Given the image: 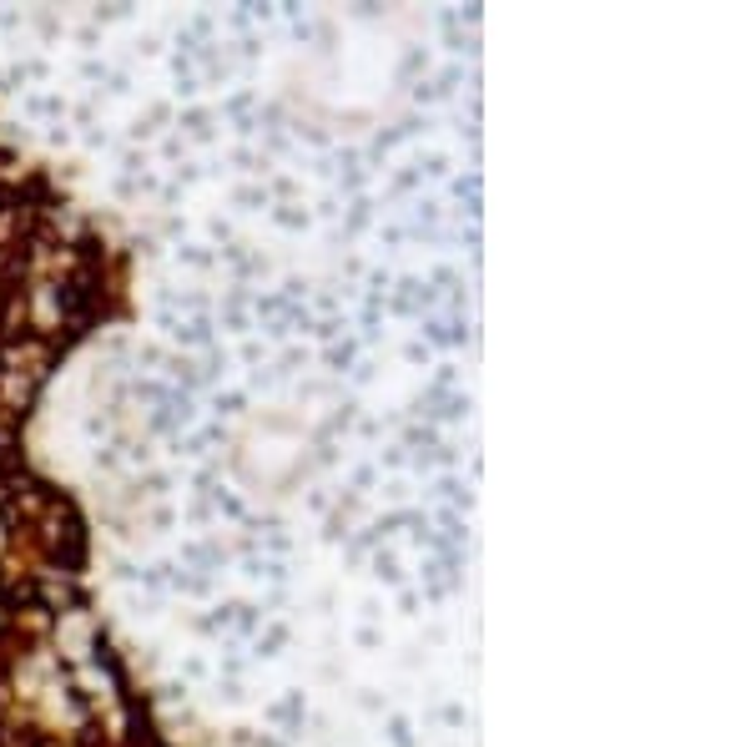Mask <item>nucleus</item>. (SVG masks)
Listing matches in <instances>:
<instances>
[{
    "instance_id": "1",
    "label": "nucleus",
    "mask_w": 756,
    "mask_h": 747,
    "mask_svg": "<svg viewBox=\"0 0 756 747\" xmlns=\"http://www.w3.org/2000/svg\"><path fill=\"white\" fill-rule=\"evenodd\" d=\"M171 338H177L182 349H212V338H217V318H212V313L182 318V324H177V333H171Z\"/></svg>"
},
{
    "instance_id": "2",
    "label": "nucleus",
    "mask_w": 756,
    "mask_h": 747,
    "mask_svg": "<svg viewBox=\"0 0 756 747\" xmlns=\"http://www.w3.org/2000/svg\"><path fill=\"white\" fill-rule=\"evenodd\" d=\"M167 586L182 591V596H207V591H212V575H207V571H182V566H171V571H167Z\"/></svg>"
},
{
    "instance_id": "3",
    "label": "nucleus",
    "mask_w": 756,
    "mask_h": 747,
    "mask_svg": "<svg viewBox=\"0 0 756 747\" xmlns=\"http://www.w3.org/2000/svg\"><path fill=\"white\" fill-rule=\"evenodd\" d=\"M283 647H288V626H283V621H272L268 631H257V642H252V656L263 661V656H277Z\"/></svg>"
},
{
    "instance_id": "4",
    "label": "nucleus",
    "mask_w": 756,
    "mask_h": 747,
    "mask_svg": "<svg viewBox=\"0 0 756 747\" xmlns=\"http://www.w3.org/2000/svg\"><path fill=\"white\" fill-rule=\"evenodd\" d=\"M434 490H439V500H444V505L454 510V515H464V510L474 505V495H469V490H464L459 480H454V475H444V480H439Z\"/></svg>"
},
{
    "instance_id": "5",
    "label": "nucleus",
    "mask_w": 756,
    "mask_h": 747,
    "mask_svg": "<svg viewBox=\"0 0 756 747\" xmlns=\"http://www.w3.org/2000/svg\"><path fill=\"white\" fill-rule=\"evenodd\" d=\"M227 430L222 424H207V430H197V435H187V439H177V455H207V444H217Z\"/></svg>"
},
{
    "instance_id": "6",
    "label": "nucleus",
    "mask_w": 756,
    "mask_h": 747,
    "mask_svg": "<svg viewBox=\"0 0 756 747\" xmlns=\"http://www.w3.org/2000/svg\"><path fill=\"white\" fill-rule=\"evenodd\" d=\"M268 717H272V722H283V727H302V692H293V697H283V702H272Z\"/></svg>"
},
{
    "instance_id": "7",
    "label": "nucleus",
    "mask_w": 756,
    "mask_h": 747,
    "mask_svg": "<svg viewBox=\"0 0 756 747\" xmlns=\"http://www.w3.org/2000/svg\"><path fill=\"white\" fill-rule=\"evenodd\" d=\"M323 364H328L333 374H348L358 364V344H353V338H343V344H333L328 354H323Z\"/></svg>"
},
{
    "instance_id": "8",
    "label": "nucleus",
    "mask_w": 756,
    "mask_h": 747,
    "mask_svg": "<svg viewBox=\"0 0 756 747\" xmlns=\"http://www.w3.org/2000/svg\"><path fill=\"white\" fill-rule=\"evenodd\" d=\"M373 222V202L369 197H353V207H348V218H343V238H358L363 227Z\"/></svg>"
},
{
    "instance_id": "9",
    "label": "nucleus",
    "mask_w": 756,
    "mask_h": 747,
    "mask_svg": "<svg viewBox=\"0 0 756 747\" xmlns=\"http://www.w3.org/2000/svg\"><path fill=\"white\" fill-rule=\"evenodd\" d=\"M373 575H378L383 586H399V581H403V566H399L394 550H383V545L373 550Z\"/></svg>"
},
{
    "instance_id": "10",
    "label": "nucleus",
    "mask_w": 756,
    "mask_h": 747,
    "mask_svg": "<svg viewBox=\"0 0 756 747\" xmlns=\"http://www.w3.org/2000/svg\"><path fill=\"white\" fill-rule=\"evenodd\" d=\"M182 132L197 137V142H207V137H212V112H202V106H187V112H182Z\"/></svg>"
},
{
    "instance_id": "11",
    "label": "nucleus",
    "mask_w": 756,
    "mask_h": 747,
    "mask_svg": "<svg viewBox=\"0 0 756 747\" xmlns=\"http://www.w3.org/2000/svg\"><path fill=\"white\" fill-rule=\"evenodd\" d=\"M272 222H277V227H288V232H302L313 218H308L302 207H293V202H277V207H272Z\"/></svg>"
},
{
    "instance_id": "12",
    "label": "nucleus",
    "mask_w": 756,
    "mask_h": 747,
    "mask_svg": "<svg viewBox=\"0 0 756 747\" xmlns=\"http://www.w3.org/2000/svg\"><path fill=\"white\" fill-rule=\"evenodd\" d=\"M212 495V515H227V520H242L247 510H242V500L232 495V490H207Z\"/></svg>"
},
{
    "instance_id": "13",
    "label": "nucleus",
    "mask_w": 756,
    "mask_h": 747,
    "mask_svg": "<svg viewBox=\"0 0 756 747\" xmlns=\"http://www.w3.org/2000/svg\"><path fill=\"white\" fill-rule=\"evenodd\" d=\"M182 561H192V566H222V550L217 545H202V541H187L182 545Z\"/></svg>"
},
{
    "instance_id": "14",
    "label": "nucleus",
    "mask_w": 756,
    "mask_h": 747,
    "mask_svg": "<svg viewBox=\"0 0 756 747\" xmlns=\"http://www.w3.org/2000/svg\"><path fill=\"white\" fill-rule=\"evenodd\" d=\"M171 71H177V96H197V71H192V56H177L171 61Z\"/></svg>"
},
{
    "instance_id": "15",
    "label": "nucleus",
    "mask_w": 756,
    "mask_h": 747,
    "mask_svg": "<svg viewBox=\"0 0 756 747\" xmlns=\"http://www.w3.org/2000/svg\"><path fill=\"white\" fill-rule=\"evenodd\" d=\"M232 202H237V207H252V212H257V207H272V197H268V182H263V187H257V182L237 187V192H232Z\"/></svg>"
},
{
    "instance_id": "16",
    "label": "nucleus",
    "mask_w": 756,
    "mask_h": 747,
    "mask_svg": "<svg viewBox=\"0 0 756 747\" xmlns=\"http://www.w3.org/2000/svg\"><path fill=\"white\" fill-rule=\"evenodd\" d=\"M283 308H288L283 293H252V313L268 318V324H272V318H283Z\"/></svg>"
},
{
    "instance_id": "17",
    "label": "nucleus",
    "mask_w": 756,
    "mask_h": 747,
    "mask_svg": "<svg viewBox=\"0 0 756 747\" xmlns=\"http://www.w3.org/2000/svg\"><path fill=\"white\" fill-rule=\"evenodd\" d=\"M26 112L31 116H66V101L61 96H26Z\"/></svg>"
},
{
    "instance_id": "18",
    "label": "nucleus",
    "mask_w": 756,
    "mask_h": 747,
    "mask_svg": "<svg viewBox=\"0 0 756 747\" xmlns=\"http://www.w3.org/2000/svg\"><path fill=\"white\" fill-rule=\"evenodd\" d=\"M212 409H217V419H227V414H242V409H247V394L227 389V394H217V399H212Z\"/></svg>"
},
{
    "instance_id": "19",
    "label": "nucleus",
    "mask_w": 756,
    "mask_h": 747,
    "mask_svg": "<svg viewBox=\"0 0 756 747\" xmlns=\"http://www.w3.org/2000/svg\"><path fill=\"white\" fill-rule=\"evenodd\" d=\"M177 258H182L187 268H212V252L197 248V243H182V248H177Z\"/></svg>"
},
{
    "instance_id": "20",
    "label": "nucleus",
    "mask_w": 756,
    "mask_h": 747,
    "mask_svg": "<svg viewBox=\"0 0 756 747\" xmlns=\"http://www.w3.org/2000/svg\"><path fill=\"white\" fill-rule=\"evenodd\" d=\"M232 162L242 167V172H268V157H257L252 146H237V152H232Z\"/></svg>"
},
{
    "instance_id": "21",
    "label": "nucleus",
    "mask_w": 756,
    "mask_h": 747,
    "mask_svg": "<svg viewBox=\"0 0 756 747\" xmlns=\"http://www.w3.org/2000/svg\"><path fill=\"white\" fill-rule=\"evenodd\" d=\"M388 742H394V747H414V732H408L403 717H388Z\"/></svg>"
},
{
    "instance_id": "22",
    "label": "nucleus",
    "mask_w": 756,
    "mask_h": 747,
    "mask_svg": "<svg viewBox=\"0 0 756 747\" xmlns=\"http://www.w3.org/2000/svg\"><path fill=\"white\" fill-rule=\"evenodd\" d=\"M419 71H429V56H424V51H408V56H403V66H399V76L408 81V76H419Z\"/></svg>"
},
{
    "instance_id": "23",
    "label": "nucleus",
    "mask_w": 756,
    "mask_h": 747,
    "mask_svg": "<svg viewBox=\"0 0 756 747\" xmlns=\"http://www.w3.org/2000/svg\"><path fill=\"white\" fill-rule=\"evenodd\" d=\"M378 465H383V469H403V465H408V450H403V444H394V450H378Z\"/></svg>"
},
{
    "instance_id": "24",
    "label": "nucleus",
    "mask_w": 756,
    "mask_h": 747,
    "mask_svg": "<svg viewBox=\"0 0 756 747\" xmlns=\"http://www.w3.org/2000/svg\"><path fill=\"white\" fill-rule=\"evenodd\" d=\"M414 187H419V172H414V167H408V172H399L394 182H388V192H394V197H403V192H414Z\"/></svg>"
},
{
    "instance_id": "25",
    "label": "nucleus",
    "mask_w": 756,
    "mask_h": 747,
    "mask_svg": "<svg viewBox=\"0 0 756 747\" xmlns=\"http://www.w3.org/2000/svg\"><path fill=\"white\" fill-rule=\"evenodd\" d=\"M373 480H378V469H373V465H358V469H353V495H363Z\"/></svg>"
},
{
    "instance_id": "26",
    "label": "nucleus",
    "mask_w": 756,
    "mask_h": 747,
    "mask_svg": "<svg viewBox=\"0 0 756 747\" xmlns=\"http://www.w3.org/2000/svg\"><path fill=\"white\" fill-rule=\"evenodd\" d=\"M439 96H444V91L434 86V81H419V86H414V101H419V106H434Z\"/></svg>"
},
{
    "instance_id": "27",
    "label": "nucleus",
    "mask_w": 756,
    "mask_h": 747,
    "mask_svg": "<svg viewBox=\"0 0 756 747\" xmlns=\"http://www.w3.org/2000/svg\"><path fill=\"white\" fill-rule=\"evenodd\" d=\"M313 333H318V338H338V333H343V318H323V324L313 318Z\"/></svg>"
},
{
    "instance_id": "28",
    "label": "nucleus",
    "mask_w": 756,
    "mask_h": 747,
    "mask_svg": "<svg viewBox=\"0 0 756 747\" xmlns=\"http://www.w3.org/2000/svg\"><path fill=\"white\" fill-rule=\"evenodd\" d=\"M106 91H111V96H126V91H132V81H126L121 71H106Z\"/></svg>"
},
{
    "instance_id": "29",
    "label": "nucleus",
    "mask_w": 756,
    "mask_h": 747,
    "mask_svg": "<svg viewBox=\"0 0 756 747\" xmlns=\"http://www.w3.org/2000/svg\"><path fill=\"white\" fill-rule=\"evenodd\" d=\"M277 379H283V374H277V369H252V389H272Z\"/></svg>"
},
{
    "instance_id": "30",
    "label": "nucleus",
    "mask_w": 756,
    "mask_h": 747,
    "mask_svg": "<svg viewBox=\"0 0 756 747\" xmlns=\"http://www.w3.org/2000/svg\"><path fill=\"white\" fill-rule=\"evenodd\" d=\"M242 364H263V344H257V338L242 344Z\"/></svg>"
},
{
    "instance_id": "31",
    "label": "nucleus",
    "mask_w": 756,
    "mask_h": 747,
    "mask_svg": "<svg viewBox=\"0 0 756 747\" xmlns=\"http://www.w3.org/2000/svg\"><path fill=\"white\" fill-rule=\"evenodd\" d=\"M81 76H86V81H106V61H86Z\"/></svg>"
},
{
    "instance_id": "32",
    "label": "nucleus",
    "mask_w": 756,
    "mask_h": 747,
    "mask_svg": "<svg viewBox=\"0 0 756 747\" xmlns=\"http://www.w3.org/2000/svg\"><path fill=\"white\" fill-rule=\"evenodd\" d=\"M187 515L197 520V525H207V520H212V505H207V500H197V505H187Z\"/></svg>"
},
{
    "instance_id": "33",
    "label": "nucleus",
    "mask_w": 756,
    "mask_h": 747,
    "mask_svg": "<svg viewBox=\"0 0 756 747\" xmlns=\"http://www.w3.org/2000/svg\"><path fill=\"white\" fill-rule=\"evenodd\" d=\"M137 359H141V364H146V369H157V364H162V349H157V344H146V349H141Z\"/></svg>"
},
{
    "instance_id": "34",
    "label": "nucleus",
    "mask_w": 756,
    "mask_h": 747,
    "mask_svg": "<svg viewBox=\"0 0 756 747\" xmlns=\"http://www.w3.org/2000/svg\"><path fill=\"white\" fill-rule=\"evenodd\" d=\"M403 359H408V364H424V359H429V344H408Z\"/></svg>"
},
{
    "instance_id": "35",
    "label": "nucleus",
    "mask_w": 756,
    "mask_h": 747,
    "mask_svg": "<svg viewBox=\"0 0 756 747\" xmlns=\"http://www.w3.org/2000/svg\"><path fill=\"white\" fill-rule=\"evenodd\" d=\"M298 137H308V142H318V146L328 142V132H323V126H298Z\"/></svg>"
},
{
    "instance_id": "36",
    "label": "nucleus",
    "mask_w": 756,
    "mask_h": 747,
    "mask_svg": "<svg viewBox=\"0 0 756 747\" xmlns=\"http://www.w3.org/2000/svg\"><path fill=\"white\" fill-rule=\"evenodd\" d=\"M157 51H162L157 36H141V40H137V56H157Z\"/></svg>"
},
{
    "instance_id": "37",
    "label": "nucleus",
    "mask_w": 756,
    "mask_h": 747,
    "mask_svg": "<svg viewBox=\"0 0 756 747\" xmlns=\"http://www.w3.org/2000/svg\"><path fill=\"white\" fill-rule=\"evenodd\" d=\"M222 697H227V702H242L247 692H242V681H227V687H222Z\"/></svg>"
},
{
    "instance_id": "38",
    "label": "nucleus",
    "mask_w": 756,
    "mask_h": 747,
    "mask_svg": "<svg viewBox=\"0 0 756 747\" xmlns=\"http://www.w3.org/2000/svg\"><path fill=\"white\" fill-rule=\"evenodd\" d=\"M126 15V6H106V10H96V20H121Z\"/></svg>"
}]
</instances>
